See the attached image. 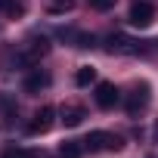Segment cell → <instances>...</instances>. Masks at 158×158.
I'll list each match as a JSON object with an SVG mask.
<instances>
[{"instance_id": "1", "label": "cell", "mask_w": 158, "mask_h": 158, "mask_svg": "<svg viewBox=\"0 0 158 158\" xmlns=\"http://www.w3.org/2000/svg\"><path fill=\"white\" fill-rule=\"evenodd\" d=\"M84 146H87L90 152H118V149L124 146V139L115 136V133H109V130H93V133L84 139Z\"/></svg>"}, {"instance_id": "2", "label": "cell", "mask_w": 158, "mask_h": 158, "mask_svg": "<svg viewBox=\"0 0 158 158\" xmlns=\"http://www.w3.org/2000/svg\"><path fill=\"white\" fill-rule=\"evenodd\" d=\"M106 50L109 53H121V56H136L139 53V44L130 40L127 34H109L106 37Z\"/></svg>"}, {"instance_id": "3", "label": "cell", "mask_w": 158, "mask_h": 158, "mask_svg": "<svg viewBox=\"0 0 158 158\" xmlns=\"http://www.w3.org/2000/svg\"><path fill=\"white\" fill-rule=\"evenodd\" d=\"M146 106H149V87L139 84V87H133V93L127 96V115L136 118L139 112H146Z\"/></svg>"}, {"instance_id": "4", "label": "cell", "mask_w": 158, "mask_h": 158, "mask_svg": "<svg viewBox=\"0 0 158 158\" xmlns=\"http://www.w3.org/2000/svg\"><path fill=\"white\" fill-rule=\"evenodd\" d=\"M130 25H136V28H149L152 22H155V10H152V3H133V10H130Z\"/></svg>"}, {"instance_id": "5", "label": "cell", "mask_w": 158, "mask_h": 158, "mask_svg": "<svg viewBox=\"0 0 158 158\" xmlns=\"http://www.w3.org/2000/svg\"><path fill=\"white\" fill-rule=\"evenodd\" d=\"M53 121H56V109H53V106H44V109L34 115V121L28 124V133H47V130L53 127Z\"/></svg>"}, {"instance_id": "6", "label": "cell", "mask_w": 158, "mask_h": 158, "mask_svg": "<svg viewBox=\"0 0 158 158\" xmlns=\"http://www.w3.org/2000/svg\"><path fill=\"white\" fill-rule=\"evenodd\" d=\"M118 99H121V96H118V87H115V84H109V81L96 84V106H99V109H112Z\"/></svg>"}, {"instance_id": "7", "label": "cell", "mask_w": 158, "mask_h": 158, "mask_svg": "<svg viewBox=\"0 0 158 158\" xmlns=\"http://www.w3.org/2000/svg\"><path fill=\"white\" fill-rule=\"evenodd\" d=\"M47 53H50V40H47V37H31L28 47H25V56H22V59H25V62H37V59L47 56Z\"/></svg>"}, {"instance_id": "8", "label": "cell", "mask_w": 158, "mask_h": 158, "mask_svg": "<svg viewBox=\"0 0 158 158\" xmlns=\"http://www.w3.org/2000/svg\"><path fill=\"white\" fill-rule=\"evenodd\" d=\"M84 118H87L84 106H65V109H62V124H65V127H77V124H84Z\"/></svg>"}, {"instance_id": "9", "label": "cell", "mask_w": 158, "mask_h": 158, "mask_svg": "<svg viewBox=\"0 0 158 158\" xmlns=\"http://www.w3.org/2000/svg\"><path fill=\"white\" fill-rule=\"evenodd\" d=\"M44 87H50V74L47 71H34L25 77V93H40Z\"/></svg>"}, {"instance_id": "10", "label": "cell", "mask_w": 158, "mask_h": 158, "mask_svg": "<svg viewBox=\"0 0 158 158\" xmlns=\"http://www.w3.org/2000/svg\"><path fill=\"white\" fill-rule=\"evenodd\" d=\"M0 10H3L6 16H25V10H28V3L25 0H0Z\"/></svg>"}, {"instance_id": "11", "label": "cell", "mask_w": 158, "mask_h": 158, "mask_svg": "<svg viewBox=\"0 0 158 158\" xmlns=\"http://www.w3.org/2000/svg\"><path fill=\"white\" fill-rule=\"evenodd\" d=\"M74 81H77V87H87V84H93V81H96V68H90V65H84V68H77V74H74Z\"/></svg>"}, {"instance_id": "12", "label": "cell", "mask_w": 158, "mask_h": 158, "mask_svg": "<svg viewBox=\"0 0 158 158\" xmlns=\"http://www.w3.org/2000/svg\"><path fill=\"white\" fill-rule=\"evenodd\" d=\"M59 158H81V143H74V139L62 143L59 146Z\"/></svg>"}, {"instance_id": "13", "label": "cell", "mask_w": 158, "mask_h": 158, "mask_svg": "<svg viewBox=\"0 0 158 158\" xmlns=\"http://www.w3.org/2000/svg\"><path fill=\"white\" fill-rule=\"evenodd\" d=\"M3 158H37V155H34L31 149H6Z\"/></svg>"}, {"instance_id": "14", "label": "cell", "mask_w": 158, "mask_h": 158, "mask_svg": "<svg viewBox=\"0 0 158 158\" xmlns=\"http://www.w3.org/2000/svg\"><path fill=\"white\" fill-rule=\"evenodd\" d=\"M74 6V0H53V6H50V13H68Z\"/></svg>"}, {"instance_id": "15", "label": "cell", "mask_w": 158, "mask_h": 158, "mask_svg": "<svg viewBox=\"0 0 158 158\" xmlns=\"http://www.w3.org/2000/svg\"><path fill=\"white\" fill-rule=\"evenodd\" d=\"M90 3H93L96 10H112V6H115V0H90Z\"/></svg>"}, {"instance_id": "16", "label": "cell", "mask_w": 158, "mask_h": 158, "mask_svg": "<svg viewBox=\"0 0 158 158\" xmlns=\"http://www.w3.org/2000/svg\"><path fill=\"white\" fill-rule=\"evenodd\" d=\"M155 143H158V124H155Z\"/></svg>"}]
</instances>
